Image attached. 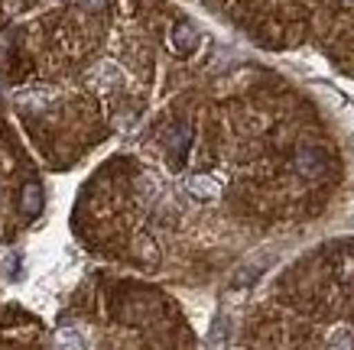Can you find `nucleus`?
<instances>
[{
  "instance_id": "1",
  "label": "nucleus",
  "mask_w": 354,
  "mask_h": 350,
  "mask_svg": "<svg viewBox=\"0 0 354 350\" xmlns=\"http://www.w3.org/2000/svg\"><path fill=\"white\" fill-rule=\"evenodd\" d=\"M292 169L299 172L302 179H319L325 172V159L319 149H302V153H296V162H292Z\"/></svg>"
},
{
  "instance_id": "2",
  "label": "nucleus",
  "mask_w": 354,
  "mask_h": 350,
  "mask_svg": "<svg viewBox=\"0 0 354 350\" xmlns=\"http://www.w3.org/2000/svg\"><path fill=\"white\" fill-rule=\"evenodd\" d=\"M185 188H189V195H192V198L212 202V198H218V195H221V182H218L215 175H189V179H185Z\"/></svg>"
},
{
  "instance_id": "3",
  "label": "nucleus",
  "mask_w": 354,
  "mask_h": 350,
  "mask_svg": "<svg viewBox=\"0 0 354 350\" xmlns=\"http://www.w3.org/2000/svg\"><path fill=\"white\" fill-rule=\"evenodd\" d=\"M198 43V32L192 23H176L172 26V49L176 52H192V46Z\"/></svg>"
},
{
  "instance_id": "4",
  "label": "nucleus",
  "mask_w": 354,
  "mask_h": 350,
  "mask_svg": "<svg viewBox=\"0 0 354 350\" xmlns=\"http://www.w3.org/2000/svg\"><path fill=\"white\" fill-rule=\"evenodd\" d=\"M20 211L26 214V217H36V214L43 211V188H39L36 182H30V185L23 188V195H20Z\"/></svg>"
},
{
  "instance_id": "5",
  "label": "nucleus",
  "mask_w": 354,
  "mask_h": 350,
  "mask_svg": "<svg viewBox=\"0 0 354 350\" xmlns=\"http://www.w3.org/2000/svg\"><path fill=\"white\" fill-rule=\"evenodd\" d=\"M55 344L59 347H85V331L78 324H62L55 331Z\"/></svg>"
},
{
  "instance_id": "6",
  "label": "nucleus",
  "mask_w": 354,
  "mask_h": 350,
  "mask_svg": "<svg viewBox=\"0 0 354 350\" xmlns=\"http://www.w3.org/2000/svg\"><path fill=\"white\" fill-rule=\"evenodd\" d=\"M120 75H124V72H120L114 62H101V65L95 68V81H97L101 88H114V85H120V81H124Z\"/></svg>"
},
{
  "instance_id": "7",
  "label": "nucleus",
  "mask_w": 354,
  "mask_h": 350,
  "mask_svg": "<svg viewBox=\"0 0 354 350\" xmlns=\"http://www.w3.org/2000/svg\"><path fill=\"white\" fill-rule=\"evenodd\" d=\"M328 347H354V334L351 328H335L332 334H328V340H325Z\"/></svg>"
},
{
  "instance_id": "8",
  "label": "nucleus",
  "mask_w": 354,
  "mask_h": 350,
  "mask_svg": "<svg viewBox=\"0 0 354 350\" xmlns=\"http://www.w3.org/2000/svg\"><path fill=\"white\" fill-rule=\"evenodd\" d=\"M23 107H32V110H43L46 104H49V95L46 91H32V95H20Z\"/></svg>"
},
{
  "instance_id": "9",
  "label": "nucleus",
  "mask_w": 354,
  "mask_h": 350,
  "mask_svg": "<svg viewBox=\"0 0 354 350\" xmlns=\"http://www.w3.org/2000/svg\"><path fill=\"white\" fill-rule=\"evenodd\" d=\"M212 334H215V340H225L227 338V315H218L215 324H212Z\"/></svg>"
},
{
  "instance_id": "10",
  "label": "nucleus",
  "mask_w": 354,
  "mask_h": 350,
  "mask_svg": "<svg viewBox=\"0 0 354 350\" xmlns=\"http://www.w3.org/2000/svg\"><path fill=\"white\" fill-rule=\"evenodd\" d=\"M78 7H82V10H88V13H97V10H104V3H108V0H75Z\"/></svg>"
}]
</instances>
